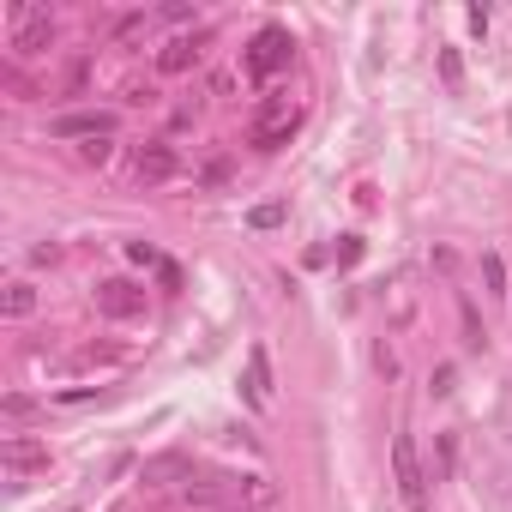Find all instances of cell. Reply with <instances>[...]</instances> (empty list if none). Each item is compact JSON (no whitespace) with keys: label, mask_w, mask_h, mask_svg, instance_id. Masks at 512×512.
I'll return each mask as SVG.
<instances>
[{"label":"cell","mask_w":512,"mask_h":512,"mask_svg":"<svg viewBox=\"0 0 512 512\" xmlns=\"http://www.w3.org/2000/svg\"><path fill=\"white\" fill-rule=\"evenodd\" d=\"M157 284H163V290H181V266L163 260V266H157Z\"/></svg>","instance_id":"cell-19"},{"label":"cell","mask_w":512,"mask_h":512,"mask_svg":"<svg viewBox=\"0 0 512 512\" xmlns=\"http://www.w3.org/2000/svg\"><path fill=\"white\" fill-rule=\"evenodd\" d=\"M247 223H253V229H278V223H284V205H278V199H272V205H253Z\"/></svg>","instance_id":"cell-12"},{"label":"cell","mask_w":512,"mask_h":512,"mask_svg":"<svg viewBox=\"0 0 512 512\" xmlns=\"http://www.w3.org/2000/svg\"><path fill=\"white\" fill-rule=\"evenodd\" d=\"M362 260V235H338V266H356Z\"/></svg>","instance_id":"cell-16"},{"label":"cell","mask_w":512,"mask_h":512,"mask_svg":"<svg viewBox=\"0 0 512 512\" xmlns=\"http://www.w3.org/2000/svg\"><path fill=\"white\" fill-rule=\"evenodd\" d=\"M247 404H253V410L272 404V356H266L260 344L247 350Z\"/></svg>","instance_id":"cell-8"},{"label":"cell","mask_w":512,"mask_h":512,"mask_svg":"<svg viewBox=\"0 0 512 512\" xmlns=\"http://www.w3.org/2000/svg\"><path fill=\"white\" fill-rule=\"evenodd\" d=\"M133 175H139L145 187H163V181H175V175H181V157H175V145H163V139L139 145V157H133Z\"/></svg>","instance_id":"cell-5"},{"label":"cell","mask_w":512,"mask_h":512,"mask_svg":"<svg viewBox=\"0 0 512 512\" xmlns=\"http://www.w3.org/2000/svg\"><path fill=\"white\" fill-rule=\"evenodd\" d=\"M199 55H205V37H175V43H163L157 49V73H193L199 67Z\"/></svg>","instance_id":"cell-6"},{"label":"cell","mask_w":512,"mask_h":512,"mask_svg":"<svg viewBox=\"0 0 512 512\" xmlns=\"http://www.w3.org/2000/svg\"><path fill=\"white\" fill-rule=\"evenodd\" d=\"M392 482H398V494H404V506H428V470H422V458H416V440L410 434H398L392 440Z\"/></svg>","instance_id":"cell-3"},{"label":"cell","mask_w":512,"mask_h":512,"mask_svg":"<svg viewBox=\"0 0 512 512\" xmlns=\"http://www.w3.org/2000/svg\"><path fill=\"white\" fill-rule=\"evenodd\" d=\"M290 61H296V37H290L284 25H266L260 37L247 43V73H253V79H272V73H284Z\"/></svg>","instance_id":"cell-2"},{"label":"cell","mask_w":512,"mask_h":512,"mask_svg":"<svg viewBox=\"0 0 512 512\" xmlns=\"http://www.w3.org/2000/svg\"><path fill=\"white\" fill-rule=\"evenodd\" d=\"M440 79H446V91H458V85H464V61H458L452 49H440Z\"/></svg>","instance_id":"cell-13"},{"label":"cell","mask_w":512,"mask_h":512,"mask_svg":"<svg viewBox=\"0 0 512 512\" xmlns=\"http://www.w3.org/2000/svg\"><path fill=\"white\" fill-rule=\"evenodd\" d=\"M163 19H169V25H187V19H193V7H187V0H169Z\"/></svg>","instance_id":"cell-18"},{"label":"cell","mask_w":512,"mask_h":512,"mask_svg":"<svg viewBox=\"0 0 512 512\" xmlns=\"http://www.w3.org/2000/svg\"><path fill=\"white\" fill-rule=\"evenodd\" d=\"M79 157H85V163H97V169H103V163H109V157H115V139H85V145H79Z\"/></svg>","instance_id":"cell-14"},{"label":"cell","mask_w":512,"mask_h":512,"mask_svg":"<svg viewBox=\"0 0 512 512\" xmlns=\"http://www.w3.org/2000/svg\"><path fill=\"white\" fill-rule=\"evenodd\" d=\"M482 284H488V296H506V260L500 253H482Z\"/></svg>","instance_id":"cell-11"},{"label":"cell","mask_w":512,"mask_h":512,"mask_svg":"<svg viewBox=\"0 0 512 512\" xmlns=\"http://www.w3.org/2000/svg\"><path fill=\"white\" fill-rule=\"evenodd\" d=\"M127 260H133V266H163V253H157L151 241H127Z\"/></svg>","instance_id":"cell-15"},{"label":"cell","mask_w":512,"mask_h":512,"mask_svg":"<svg viewBox=\"0 0 512 512\" xmlns=\"http://www.w3.org/2000/svg\"><path fill=\"white\" fill-rule=\"evenodd\" d=\"M296 127H302V109L290 103V97H272L260 115H253V151H278V145H290L296 139Z\"/></svg>","instance_id":"cell-1"},{"label":"cell","mask_w":512,"mask_h":512,"mask_svg":"<svg viewBox=\"0 0 512 512\" xmlns=\"http://www.w3.org/2000/svg\"><path fill=\"white\" fill-rule=\"evenodd\" d=\"M0 410H7V416H13V422H25V416H31V410H37V404H31V398H19V392H13V398H7V404H0Z\"/></svg>","instance_id":"cell-17"},{"label":"cell","mask_w":512,"mask_h":512,"mask_svg":"<svg viewBox=\"0 0 512 512\" xmlns=\"http://www.w3.org/2000/svg\"><path fill=\"white\" fill-rule=\"evenodd\" d=\"M0 314H7V320H31V314H37V290H31V284H7Z\"/></svg>","instance_id":"cell-10"},{"label":"cell","mask_w":512,"mask_h":512,"mask_svg":"<svg viewBox=\"0 0 512 512\" xmlns=\"http://www.w3.org/2000/svg\"><path fill=\"white\" fill-rule=\"evenodd\" d=\"M55 139H115V115H61L49 121Z\"/></svg>","instance_id":"cell-7"},{"label":"cell","mask_w":512,"mask_h":512,"mask_svg":"<svg viewBox=\"0 0 512 512\" xmlns=\"http://www.w3.org/2000/svg\"><path fill=\"white\" fill-rule=\"evenodd\" d=\"M97 314L103 320H139L145 314V290L127 284V278H103L97 284Z\"/></svg>","instance_id":"cell-4"},{"label":"cell","mask_w":512,"mask_h":512,"mask_svg":"<svg viewBox=\"0 0 512 512\" xmlns=\"http://www.w3.org/2000/svg\"><path fill=\"white\" fill-rule=\"evenodd\" d=\"M0 464H7L13 476H25V470H49V446H43V440H7V446H0Z\"/></svg>","instance_id":"cell-9"}]
</instances>
